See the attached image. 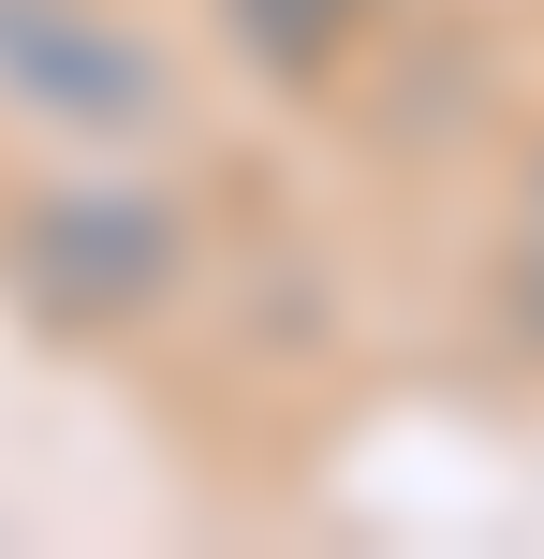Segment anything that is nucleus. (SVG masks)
<instances>
[{
    "instance_id": "1",
    "label": "nucleus",
    "mask_w": 544,
    "mask_h": 559,
    "mask_svg": "<svg viewBox=\"0 0 544 559\" xmlns=\"http://www.w3.org/2000/svg\"><path fill=\"white\" fill-rule=\"evenodd\" d=\"M206 295V192L162 147H59L0 192V309L45 354H147Z\"/></svg>"
},
{
    "instance_id": "2",
    "label": "nucleus",
    "mask_w": 544,
    "mask_h": 559,
    "mask_svg": "<svg viewBox=\"0 0 544 559\" xmlns=\"http://www.w3.org/2000/svg\"><path fill=\"white\" fill-rule=\"evenodd\" d=\"M0 118L45 147H177L192 59L133 0H0Z\"/></svg>"
},
{
    "instance_id": "3",
    "label": "nucleus",
    "mask_w": 544,
    "mask_h": 559,
    "mask_svg": "<svg viewBox=\"0 0 544 559\" xmlns=\"http://www.w3.org/2000/svg\"><path fill=\"white\" fill-rule=\"evenodd\" d=\"M398 15H412V0H206L221 59L265 88V104H294V118H339V88L383 59Z\"/></svg>"
},
{
    "instance_id": "4",
    "label": "nucleus",
    "mask_w": 544,
    "mask_h": 559,
    "mask_svg": "<svg viewBox=\"0 0 544 559\" xmlns=\"http://www.w3.org/2000/svg\"><path fill=\"white\" fill-rule=\"evenodd\" d=\"M486 338L516 368H544V118L500 163V222H486Z\"/></svg>"
}]
</instances>
